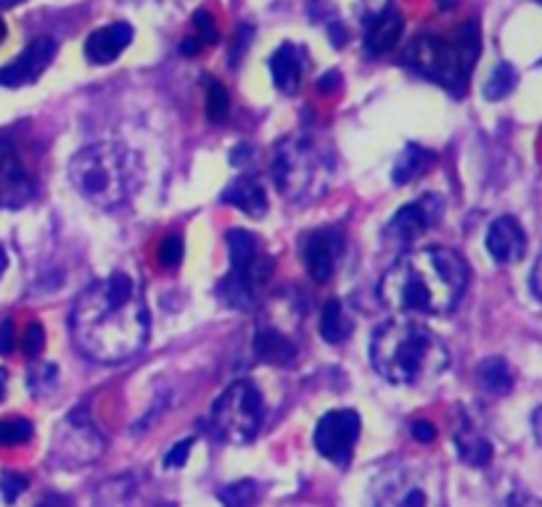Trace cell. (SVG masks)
I'll list each match as a JSON object with an SVG mask.
<instances>
[{
  "label": "cell",
  "mask_w": 542,
  "mask_h": 507,
  "mask_svg": "<svg viewBox=\"0 0 542 507\" xmlns=\"http://www.w3.org/2000/svg\"><path fill=\"white\" fill-rule=\"evenodd\" d=\"M479 51H482L479 30L474 22H466L450 40L439 35L416 37L405 51V64L426 80L463 96Z\"/></svg>",
  "instance_id": "obj_6"
},
{
  "label": "cell",
  "mask_w": 542,
  "mask_h": 507,
  "mask_svg": "<svg viewBox=\"0 0 542 507\" xmlns=\"http://www.w3.org/2000/svg\"><path fill=\"white\" fill-rule=\"evenodd\" d=\"M35 434V426L22 415H8L0 418V447H14V444H24Z\"/></svg>",
  "instance_id": "obj_29"
},
{
  "label": "cell",
  "mask_w": 542,
  "mask_h": 507,
  "mask_svg": "<svg viewBox=\"0 0 542 507\" xmlns=\"http://www.w3.org/2000/svg\"><path fill=\"white\" fill-rule=\"evenodd\" d=\"M53 56H56V43H53L51 37H38V40H32V43L27 45L8 67L0 69V85H3V88H22V85H30V82L38 80L40 74L48 69Z\"/></svg>",
  "instance_id": "obj_16"
},
{
  "label": "cell",
  "mask_w": 542,
  "mask_h": 507,
  "mask_svg": "<svg viewBox=\"0 0 542 507\" xmlns=\"http://www.w3.org/2000/svg\"><path fill=\"white\" fill-rule=\"evenodd\" d=\"M537 278H540V262H535V267H532V294H535V299H540V286H537Z\"/></svg>",
  "instance_id": "obj_42"
},
{
  "label": "cell",
  "mask_w": 542,
  "mask_h": 507,
  "mask_svg": "<svg viewBox=\"0 0 542 507\" xmlns=\"http://www.w3.org/2000/svg\"><path fill=\"white\" fill-rule=\"evenodd\" d=\"M45 349V331L40 323H32L27 328V336H24V352L27 357H40V352Z\"/></svg>",
  "instance_id": "obj_34"
},
{
  "label": "cell",
  "mask_w": 542,
  "mask_h": 507,
  "mask_svg": "<svg viewBox=\"0 0 542 507\" xmlns=\"http://www.w3.org/2000/svg\"><path fill=\"white\" fill-rule=\"evenodd\" d=\"M402 27H405V19L394 6H389L387 11H381L376 19H373L368 27H365V53L368 56H384L397 45L402 35Z\"/></svg>",
  "instance_id": "obj_21"
},
{
  "label": "cell",
  "mask_w": 542,
  "mask_h": 507,
  "mask_svg": "<svg viewBox=\"0 0 542 507\" xmlns=\"http://www.w3.org/2000/svg\"><path fill=\"white\" fill-rule=\"evenodd\" d=\"M3 270H6V251L0 249V275H3Z\"/></svg>",
  "instance_id": "obj_45"
},
{
  "label": "cell",
  "mask_w": 542,
  "mask_h": 507,
  "mask_svg": "<svg viewBox=\"0 0 542 507\" xmlns=\"http://www.w3.org/2000/svg\"><path fill=\"white\" fill-rule=\"evenodd\" d=\"M479 383L490 394H508L513 389V373L503 357H487L479 365Z\"/></svg>",
  "instance_id": "obj_26"
},
{
  "label": "cell",
  "mask_w": 542,
  "mask_h": 507,
  "mask_svg": "<svg viewBox=\"0 0 542 507\" xmlns=\"http://www.w3.org/2000/svg\"><path fill=\"white\" fill-rule=\"evenodd\" d=\"M191 449H194V439L178 441V444L167 452V457H164V468H180V465H186Z\"/></svg>",
  "instance_id": "obj_36"
},
{
  "label": "cell",
  "mask_w": 542,
  "mask_h": 507,
  "mask_svg": "<svg viewBox=\"0 0 542 507\" xmlns=\"http://www.w3.org/2000/svg\"><path fill=\"white\" fill-rule=\"evenodd\" d=\"M180 262H183V241L178 236H167L159 243V265L175 270Z\"/></svg>",
  "instance_id": "obj_32"
},
{
  "label": "cell",
  "mask_w": 542,
  "mask_h": 507,
  "mask_svg": "<svg viewBox=\"0 0 542 507\" xmlns=\"http://www.w3.org/2000/svg\"><path fill=\"white\" fill-rule=\"evenodd\" d=\"M334 148L315 135L283 138L273 154L275 188L289 201L323 199L334 183Z\"/></svg>",
  "instance_id": "obj_5"
},
{
  "label": "cell",
  "mask_w": 542,
  "mask_h": 507,
  "mask_svg": "<svg viewBox=\"0 0 542 507\" xmlns=\"http://www.w3.org/2000/svg\"><path fill=\"white\" fill-rule=\"evenodd\" d=\"M133 35V27L127 22L106 24V27H101V30H96L88 37V43H85V59H88L90 64L106 67V64L117 61L119 56L130 48Z\"/></svg>",
  "instance_id": "obj_18"
},
{
  "label": "cell",
  "mask_w": 542,
  "mask_h": 507,
  "mask_svg": "<svg viewBox=\"0 0 542 507\" xmlns=\"http://www.w3.org/2000/svg\"><path fill=\"white\" fill-rule=\"evenodd\" d=\"M360 412L357 410H331L320 418L318 428H315V449L320 455L331 460L339 468H347L352 455H355L357 439H360Z\"/></svg>",
  "instance_id": "obj_12"
},
{
  "label": "cell",
  "mask_w": 542,
  "mask_h": 507,
  "mask_svg": "<svg viewBox=\"0 0 542 507\" xmlns=\"http://www.w3.org/2000/svg\"><path fill=\"white\" fill-rule=\"evenodd\" d=\"M453 444L458 457H461L466 465H471V468H484V465H490L492 444L490 439L479 431V426H476L474 420L463 418L461 423H458Z\"/></svg>",
  "instance_id": "obj_22"
},
{
  "label": "cell",
  "mask_w": 542,
  "mask_h": 507,
  "mask_svg": "<svg viewBox=\"0 0 542 507\" xmlns=\"http://www.w3.org/2000/svg\"><path fill=\"white\" fill-rule=\"evenodd\" d=\"M228 251H231V272L220 283V299L236 309L254 307L260 291L270 280L273 259L262 251L254 233L238 228L228 233Z\"/></svg>",
  "instance_id": "obj_7"
},
{
  "label": "cell",
  "mask_w": 542,
  "mask_h": 507,
  "mask_svg": "<svg viewBox=\"0 0 542 507\" xmlns=\"http://www.w3.org/2000/svg\"><path fill=\"white\" fill-rule=\"evenodd\" d=\"M434 162H437V156L431 154V151H426V148H421V146H408L400 156H397V162H394L392 180L397 185L410 183L413 177L424 175L426 169H429Z\"/></svg>",
  "instance_id": "obj_25"
},
{
  "label": "cell",
  "mask_w": 542,
  "mask_h": 507,
  "mask_svg": "<svg viewBox=\"0 0 542 507\" xmlns=\"http://www.w3.org/2000/svg\"><path fill=\"white\" fill-rule=\"evenodd\" d=\"M437 476L416 463L389 465L371 481L368 507H439Z\"/></svg>",
  "instance_id": "obj_9"
},
{
  "label": "cell",
  "mask_w": 542,
  "mask_h": 507,
  "mask_svg": "<svg viewBox=\"0 0 542 507\" xmlns=\"http://www.w3.org/2000/svg\"><path fill=\"white\" fill-rule=\"evenodd\" d=\"M19 3H24V0H0V8H14Z\"/></svg>",
  "instance_id": "obj_44"
},
{
  "label": "cell",
  "mask_w": 542,
  "mask_h": 507,
  "mask_svg": "<svg viewBox=\"0 0 542 507\" xmlns=\"http://www.w3.org/2000/svg\"><path fill=\"white\" fill-rule=\"evenodd\" d=\"M307 69V51L297 43H283L278 51L270 56V74H273L275 88L281 93L294 96L305 80Z\"/></svg>",
  "instance_id": "obj_19"
},
{
  "label": "cell",
  "mask_w": 542,
  "mask_h": 507,
  "mask_svg": "<svg viewBox=\"0 0 542 507\" xmlns=\"http://www.w3.org/2000/svg\"><path fill=\"white\" fill-rule=\"evenodd\" d=\"M223 204L236 206L238 212L249 214L254 220H262L268 214V193H265V185L257 180L254 175H241L236 177L228 188L223 191Z\"/></svg>",
  "instance_id": "obj_20"
},
{
  "label": "cell",
  "mask_w": 542,
  "mask_h": 507,
  "mask_svg": "<svg viewBox=\"0 0 542 507\" xmlns=\"http://www.w3.org/2000/svg\"><path fill=\"white\" fill-rule=\"evenodd\" d=\"M265 420V399L254 381L231 383L228 389L217 397L209 415V426L217 439L231 441V444H249L257 439Z\"/></svg>",
  "instance_id": "obj_8"
},
{
  "label": "cell",
  "mask_w": 542,
  "mask_h": 507,
  "mask_svg": "<svg viewBox=\"0 0 542 507\" xmlns=\"http://www.w3.org/2000/svg\"><path fill=\"white\" fill-rule=\"evenodd\" d=\"M24 489H27V478L19 476V473H3L0 476V492H3V500L6 502L19 500V494Z\"/></svg>",
  "instance_id": "obj_33"
},
{
  "label": "cell",
  "mask_w": 542,
  "mask_h": 507,
  "mask_svg": "<svg viewBox=\"0 0 542 507\" xmlns=\"http://www.w3.org/2000/svg\"><path fill=\"white\" fill-rule=\"evenodd\" d=\"M410 434L416 436V441H421V444H431V441L437 439V428L431 426L429 420H416L410 426Z\"/></svg>",
  "instance_id": "obj_38"
},
{
  "label": "cell",
  "mask_w": 542,
  "mask_h": 507,
  "mask_svg": "<svg viewBox=\"0 0 542 507\" xmlns=\"http://www.w3.org/2000/svg\"><path fill=\"white\" fill-rule=\"evenodd\" d=\"M106 452V439L90 418L88 407L72 410L53 431V468H85Z\"/></svg>",
  "instance_id": "obj_10"
},
{
  "label": "cell",
  "mask_w": 542,
  "mask_h": 507,
  "mask_svg": "<svg viewBox=\"0 0 542 507\" xmlns=\"http://www.w3.org/2000/svg\"><path fill=\"white\" fill-rule=\"evenodd\" d=\"M194 24H196V30H199V35L204 43H217V40H220V32H217L215 19H212V14H209V11H196Z\"/></svg>",
  "instance_id": "obj_35"
},
{
  "label": "cell",
  "mask_w": 542,
  "mask_h": 507,
  "mask_svg": "<svg viewBox=\"0 0 542 507\" xmlns=\"http://www.w3.org/2000/svg\"><path fill=\"white\" fill-rule=\"evenodd\" d=\"M16 346V328L11 320L0 323V354H11Z\"/></svg>",
  "instance_id": "obj_37"
},
{
  "label": "cell",
  "mask_w": 542,
  "mask_h": 507,
  "mask_svg": "<svg viewBox=\"0 0 542 507\" xmlns=\"http://www.w3.org/2000/svg\"><path fill=\"white\" fill-rule=\"evenodd\" d=\"M368 352L376 373L397 386H424L439 378L450 365L445 341L426 325L405 317H394L379 325Z\"/></svg>",
  "instance_id": "obj_3"
},
{
  "label": "cell",
  "mask_w": 542,
  "mask_h": 507,
  "mask_svg": "<svg viewBox=\"0 0 542 507\" xmlns=\"http://www.w3.org/2000/svg\"><path fill=\"white\" fill-rule=\"evenodd\" d=\"M204 43H199V40H186V43L180 45V53H186V56H194V53H199V48Z\"/></svg>",
  "instance_id": "obj_41"
},
{
  "label": "cell",
  "mask_w": 542,
  "mask_h": 507,
  "mask_svg": "<svg viewBox=\"0 0 542 507\" xmlns=\"http://www.w3.org/2000/svg\"><path fill=\"white\" fill-rule=\"evenodd\" d=\"M59 368L56 365H35L30 373V389L32 394H48L56 386Z\"/></svg>",
  "instance_id": "obj_31"
},
{
  "label": "cell",
  "mask_w": 542,
  "mask_h": 507,
  "mask_svg": "<svg viewBox=\"0 0 542 507\" xmlns=\"http://www.w3.org/2000/svg\"><path fill=\"white\" fill-rule=\"evenodd\" d=\"M38 507H69L67 497H59V494H51V497H45Z\"/></svg>",
  "instance_id": "obj_40"
},
{
  "label": "cell",
  "mask_w": 542,
  "mask_h": 507,
  "mask_svg": "<svg viewBox=\"0 0 542 507\" xmlns=\"http://www.w3.org/2000/svg\"><path fill=\"white\" fill-rule=\"evenodd\" d=\"M487 251L498 265H513L527 251V233L511 214H503L487 230Z\"/></svg>",
  "instance_id": "obj_17"
},
{
  "label": "cell",
  "mask_w": 542,
  "mask_h": 507,
  "mask_svg": "<svg viewBox=\"0 0 542 507\" xmlns=\"http://www.w3.org/2000/svg\"><path fill=\"white\" fill-rule=\"evenodd\" d=\"M516 80H519L516 69L503 61V64L492 69V74L484 82V96L490 98V101H500V98L511 96V90L516 88Z\"/></svg>",
  "instance_id": "obj_27"
},
{
  "label": "cell",
  "mask_w": 542,
  "mask_h": 507,
  "mask_svg": "<svg viewBox=\"0 0 542 507\" xmlns=\"http://www.w3.org/2000/svg\"><path fill=\"white\" fill-rule=\"evenodd\" d=\"M69 180L98 209H119L141 188L143 164L122 143H93L72 156Z\"/></svg>",
  "instance_id": "obj_4"
},
{
  "label": "cell",
  "mask_w": 542,
  "mask_h": 507,
  "mask_svg": "<svg viewBox=\"0 0 542 507\" xmlns=\"http://www.w3.org/2000/svg\"><path fill=\"white\" fill-rule=\"evenodd\" d=\"M35 193V177L24 164L19 148L0 138V209L24 206Z\"/></svg>",
  "instance_id": "obj_14"
},
{
  "label": "cell",
  "mask_w": 542,
  "mask_h": 507,
  "mask_svg": "<svg viewBox=\"0 0 542 507\" xmlns=\"http://www.w3.org/2000/svg\"><path fill=\"white\" fill-rule=\"evenodd\" d=\"M439 214H442V204L434 196H424L413 204H405L384 228V238L389 243H397V246H408L437 225Z\"/></svg>",
  "instance_id": "obj_15"
},
{
  "label": "cell",
  "mask_w": 542,
  "mask_h": 507,
  "mask_svg": "<svg viewBox=\"0 0 542 507\" xmlns=\"http://www.w3.org/2000/svg\"><path fill=\"white\" fill-rule=\"evenodd\" d=\"M72 338L85 357L104 365L133 360L149 338V309L125 272L90 283L72 309Z\"/></svg>",
  "instance_id": "obj_1"
},
{
  "label": "cell",
  "mask_w": 542,
  "mask_h": 507,
  "mask_svg": "<svg viewBox=\"0 0 542 507\" xmlns=\"http://www.w3.org/2000/svg\"><path fill=\"white\" fill-rule=\"evenodd\" d=\"M6 381H8V373L0 368V402H3V397H6Z\"/></svg>",
  "instance_id": "obj_43"
},
{
  "label": "cell",
  "mask_w": 542,
  "mask_h": 507,
  "mask_svg": "<svg viewBox=\"0 0 542 507\" xmlns=\"http://www.w3.org/2000/svg\"><path fill=\"white\" fill-rule=\"evenodd\" d=\"M220 502L225 507H254L260 500V486L257 481H236V484H228L225 489H220Z\"/></svg>",
  "instance_id": "obj_28"
},
{
  "label": "cell",
  "mask_w": 542,
  "mask_h": 507,
  "mask_svg": "<svg viewBox=\"0 0 542 507\" xmlns=\"http://www.w3.org/2000/svg\"><path fill=\"white\" fill-rule=\"evenodd\" d=\"M347 241L336 228H320L307 233L302 241V262L305 270L315 283H328L339 270Z\"/></svg>",
  "instance_id": "obj_13"
},
{
  "label": "cell",
  "mask_w": 542,
  "mask_h": 507,
  "mask_svg": "<svg viewBox=\"0 0 542 507\" xmlns=\"http://www.w3.org/2000/svg\"><path fill=\"white\" fill-rule=\"evenodd\" d=\"M6 40V24H3V19H0V43Z\"/></svg>",
  "instance_id": "obj_46"
},
{
  "label": "cell",
  "mask_w": 542,
  "mask_h": 507,
  "mask_svg": "<svg viewBox=\"0 0 542 507\" xmlns=\"http://www.w3.org/2000/svg\"><path fill=\"white\" fill-rule=\"evenodd\" d=\"M355 331V323L352 317L344 309V304L339 299H331V302L323 307V317H320V333L326 338L328 344H344L349 336Z\"/></svg>",
  "instance_id": "obj_24"
},
{
  "label": "cell",
  "mask_w": 542,
  "mask_h": 507,
  "mask_svg": "<svg viewBox=\"0 0 542 507\" xmlns=\"http://www.w3.org/2000/svg\"><path fill=\"white\" fill-rule=\"evenodd\" d=\"M500 507H537V500L527 492H513L508 494Z\"/></svg>",
  "instance_id": "obj_39"
},
{
  "label": "cell",
  "mask_w": 542,
  "mask_h": 507,
  "mask_svg": "<svg viewBox=\"0 0 542 507\" xmlns=\"http://www.w3.org/2000/svg\"><path fill=\"white\" fill-rule=\"evenodd\" d=\"M231 111V98H228V90L220 85V82H209L207 90V117L212 122H225Z\"/></svg>",
  "instance_id": "obj_30"
},
{
  "label": "cell",
  "mask_w": 542,
  "mask_h": 507,
  "mask_svg": "<svg viewBox=\"0 0 542 507\" xmlns=\"http://www.w3.org/2000/svg\"><path fill=\"white\" fill-rule=\"evenodd\" d=\"M254 354H257L262 362L286 368V365L297 360V344H294L286 333L275 331V328H262V331L254 336Z\"/></svg>",
  "instance_id": "obj_23"
},
{
  "label": "cell",
  "mask_w": 542,
  "mask_h": 507,
  "mask_svg": "<svg viewBox=\"0 0 542 507\" xmlns=\"http://www.w3.org/2000/svg\"><path fill=\"white\" fill-rule=\"evenodd\" d=\"M466 286V259L445 246H429L410 251L384 272L379 299L397 315H447L461 304Z\"/></svg>",
  "instance_id": "obj_2"
},
{
  "label": "cell",
  "mask_w": 542,
  "mask_h": 507,
  "mask_svg": "<svg viewBox=\"0 0 542 507\" xmlns=\"http://www.w3.org/2000/svg\"><path fill=\"white\" fill-rule=\"evenodd\" d=\"M159 507H175V505H159Z\"/></svg>",
  "instance_id": "obj_47"
},
{
  "label": "cell",
  "mask_w": 542,
  "mask_h": 507,
  "mask_svg": "<svg viewBox=\"0 0 542 507\" xmlns=\"http://www.w3.org/2000/svg\"><path fill=\"white\" fill-rule=\"evenodd\" d=\"M389 6L392 0H312V16L315 22L326 24L328 35L342 48L349 37L363 32Z\"/></svg>",
  "instance_id": "obj_11"
}]
</instances>
